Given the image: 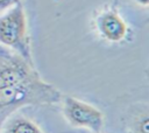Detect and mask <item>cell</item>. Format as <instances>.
<instances>
[{
	"label": "cell",
	"instance_id": "7a4b0ae2",
	"mask_svg": "<svg viewBox=\"0 0 149 133\" xmlns=\"http://www.w3.org/2000/svg\"><path fill=\"white\" fill-rule=\"evenodd\" d=\"M0 48L34 64L28 18L22 4L0 14Z\"/></svg>",
	"mask_w": 149,
	"mask_h": 133
},
{
	"label": "cell",
	"instance_id": "52a82bcc",
	"mask_svg": "<svg viewBox=\"0 0 149 133\" xmlns=\"http://www.w3.org/2000/svg\"><path fill=\"white\" fill-rule=\"evenodd\" d=\"M22 4L21 0H0V14Z\"/></svg>",
	"mask_w": 149,
	"mask_h": 133
},
{
	"label": "cell",
	"instance_id": "3957f363",
	"mask_svg": "<svg viewBox=\"0 0 149 133\" xmlns=\"http://www.w3.org/2000/svg\"><path fill=\"white\" fill-rule=\"evenodd\" d=\"M62 110L65 120L74 128L87 130L91 133H101L105 116L95 105L70 94H63Z\"/></svg>",
	"mask_w": 149,
	"mask_h": 133
},
{
	"label": "cell",
	"instance_id": "277c9868",
	"mask_svg": "<svg viewBox=\"0 0 149 133\" xmlns=\"http://www.w3.org/2000/svg\"><path fill=\"white\" fill-rule=\"evenodd\" d=\"M95 29L99 36L112 44L122 43L129 36V27L115 7L100 12L95 18Z\"/></svg>",
	"mask_w": 149,
	"mask_h": 133
},
{
	"label": "cell",
	"instance_id": "5b68a950",
	"mask_svg": "<svg viewBox=\"0 0 149 133\" xmlns=\"http://www.w3.org/2000/svg\"><path fill=\"white\" fill-rule=\"evenodd\" d=\"M147 105L132 106L125 118L128 133H149V117Z\"/></svg>",
	"mask_w": 149,
	"mask_h": 133
},
{
	"label": "cell",
	"instance_id": "6da1fadb",
	"mask_svg": "<svg viewBox=\"0 0 149 133\" xmlns=\"http://www.w3.org/2000/svg\"><path fill=\"white\" fill-rule=\"evenodd\" d=\"M63 93L41 77L35 68L19 55L0 48V130L15 112L27 106L55 105Z\"/></svg>",
	"mask_w": 149,
	"mask_h": 133
},
{
	"label": "cell",
	"instance_id": "8992f818",
	"mask_svg": "<svg viewBox=\"0 0 149 133\" xmlns=\"http://www.w3.org/2000/svg\"><path fill=\"white\" fill-rule=\"evenodd\" d=\"M0 133H44V131L34 120L17 111L3 123Z\"/></svg>",
	"mask_w": 149,
	"mask_h": 133
}]
</instances>
